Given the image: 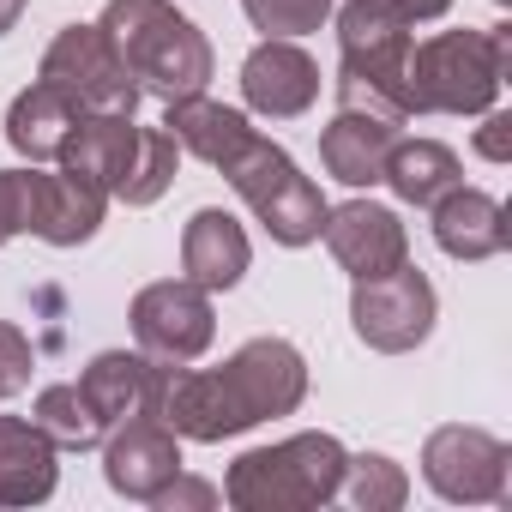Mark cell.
Instances as JSON below:
<instances>
[{
  "mask_svg": "<svg viewBox=\"0 0 512 512\" xmlns=\"http://www.w3.org/2000/svg\"><path fill=\"white\" fill-rule=\"evenodd\" d=\"M350 326L368 350L380 356H404L434 332V284L404 260L380 278H356L350 290Z\"/></svg>",
  "mask_w": 512,
  "mask_h": 512,
  "instance_id": "8",
  "label": "cell"
},
{
  "mask_svg": "<svg viewBox=\"0 0 512 512\" xmlns=\"http://www.w3.org/2000/svg\"><path fill=\"white\" fill-rule=\"evenodd\" d=\"M31 422L55 440V452H91V446H103V434H109V428L97 422V410L85 404L79 380H73V386H43Z\"/></svg>",
  "mask_w": 512,
  "mask_h": 512,
  "instance_id": "24",
  "label": "cell"
},
{
  "mask_svg": "<svg viewBox=\"0 0 512 512\" xmlns=\"http://www.w3.org/2000/svg\"><path fill=\"white\" fill-rule=\"evenodd\" d=\"M332 7L338 0H241L253 31H266V37H308L332 19Z\"/></svg>",
  "mask_w": 512,
  "mask_h": 512,
  "instance_id": "27",
  "label": "cell"
},
{
  "mask_svg": "<svg viewBox=\"0 0 512 512\" xmlns=\"http://www.w3.org/2000/svg\"><path fill=\"white\" fill-rule=\"evenodd\" d=\"M380 181H386L404 205H422V211H428L440 193H452V187L464 181V163H458V151L440 145V139H404V133H398V145H392Z\"/></svg>",
  "mask_w": 512,
  "mask_h": 512,
  "instance_id": "23",
  "label": "cell"
},
{
  "mask_svg": "<svg viewBox=\"0 0 512 512\" xmlns=\"http://www.w3.org/2000/svg\"><path fill=\"white\" fill-rule=\"evenodd\" d=\"M422 476L440 500L458 506H506L512 500V446L488 428H434L422 446Z\"/></svg>",
  "mask_w": 512,
  "mask_h": 512,
  "instance_id": "7",
  "label": "cell"
},
{
  "mask_svg": "<svg viewBox=\"0 0 512 512\" xmlns=\"http://www.w3.org/2000/svg\"><path fill=\"white\" fill-rule=\"evenodd\" d=\"M410 19L392 7V0H344L338 7V73H362V79H404L410 85Z\"/></svg>",
  "mask_w": 512,
  "mask_h": 512,
  "instance_id": "14",
  "label": "cell"
},
{
  "mask_svg": "<svg viewBox=\"0 0 512 512\" xmlns=\"http://www.w3.org/2000/svg\"><path fill=\"white\" fill-rule=\"evenodd\" d=\"M109 187L79 169H19V235H37L49 247H79L103 229Z\"/></svg>",
  "mask_w": 512,
  "mask_h": 512,
  "instance_id": "10",
  "label": "cell"
},
{
  "mask_svg": "<svg viewBox=\"0 0 512 512\" xmlns=\"http://www.w3.org/2000/svg\"><path fill=\"white\" fill-rule=\"evenodd\" d=\"M175 163H181V145L169 139V127H139V145L127 157V175L115 181V199L127 205H157L175 181Z\"/></svg>",
  "mask_w": 512,
  "mask_h": 512,
  "instance_id": "25",
  "label": "cell"
},
{
  "mask_svg": "<svg viewBox=\"0 0 512 512\" xmlns=\"http://www.w3.org/2000/svg\"><path fill=\"white\" fill-rule=\"evenodd\" d=\"M241 97L266 121H296L320 103V67L296 37H266L241 61Z\"/></svg>",
  "mask_w": 512,
  "mask_h": 512,
  "instance_id": "13",
  "label": "cell"
},
{
  "mask_svg": "<svg viewBox=\"0 0 512 512\" xmlns=\"http://www.w3.org/2000/svg\"><path fill=\"white\" fill-rule=\"evenodd\" d=\"M476 151H482L488 163H506V157H512V115L494 109V115L476 127Z\"/></svg>",
  "mask_w": 512,
  "mask_h": 512,
  "instance_id": "29",
  "label": "cell"
},
{
  "mask_svg": "<svg viewBox=\"0 0 512 512\" xmlns=\"http://www.w3.org/2000/svg\"><path fill=\"white\" fill-rule=\"evenodd\" d=\"M308 398V362L290 338H253L241 344L223 368H163L151 374V404L145 416H157L163 428H175L181 440H229L247 434L266 416H290Z\"/></svg>",
  "mask_w": 512,
  "mask_h": 512,
  "instance_id": "1",
  "label": "cell"
},
{
  "mask_svg": "<svg viewBox=\"0 0 512 512\" xmlns=\"http://www.w3.org/2000/svg\"><path fill=\"white\" fill-rule=\"evenodd\" d=\"M133 145H139L133 115H79V127H73V139L61 145L55 163H61V169H79V175H91V181H103L109 199H115V181L127 175Z\"/></svg>",
  "mask_w": 512,
  "mask_h": 512,
  "instance_id": "22",
  "label": "cell"
},
{
  "mask_svg": "<svg viewBox=\"0 0 512 512\" xmlns=\"http://www.w3.org/2000/svg\"><path fill=\"white\" fill-rule=\"evenodd\" d=\"M434 241L452 253V260H494V253H506L512 241V223H506V205L482 187H452L440 193L434 205Z\"/></svg>",
  "mask_w": 512,
  "mask_h": 512,
  "instance_id": "16",
  "label": "cell"
},
{
  "mask_svg": "<svg viewBox=\"0 0 512 512\" xmlns=\"http://www.w3.org/2000/svg\"><path fill=\"white\" fill-rule=\"evenodd\" d=\"M338 494H344L350 506H362V512H392V506H404L410 476H404L386 452H362V458H344Z\"/></svg>",
  "mask_w": 512,
  "mask_h": 512,
  "instance_id": "26",
  "label": "cell"
},
{
  "mask_svg": "<svg viewBox=\"0 0 512 512\" xmlns=\"http://www.w3.org/2000/svg\"><path fill=\"white\" fill-rule=\"evenodd\" d=\"M37 79L67 91L85 115H133L139 109V85H133L127 61L115 55V43L103 37V25H67L43 49Z\"/></svg>",
  "mask_w": 512,
  "mask_h": 512,
  "instance_id": "6",
  "label": "cell"
},
{
  "mask_svg": "<svg viewBox=\"0 0 512 512\" xmlns=\"http://www.w3.org/2000/svg\"><path fill=\"white\" fill-rule=\"evenodd\" d=\"M133 338L151 362L163 368H181V362H199L217 338V314H211V290H199L193 278H163V284H145L133 296Z\"/></svg>",
  "mask_w": 512,
  "mask_h": 512,
  "instance_id": "9",
  "label": "cell"
},
{
  "mask_svg": "<svg viewBox=\"0 0 512 512\" xmlns=\"http://www.w3.org/2000/svg\"><path fill=\"white\" fill-rule=\"evenodd\" d=\"M31 374H37V350H31V338H25L19 326L0 320V398H19V392L31 386Z\"/></svg>",
  "mask_w": 512,
  "mask_h": 512,
  "instance_id": "28",
  "label": "cell"
},
{
  "mask_svg": "<svg viewBox=\"0 0 512 512\" xmlns=\"http://www.w3.org/2000/svg\"><path fill=\"white\" fill-rule=\"evenodd\" d=\"M211 500H217V488H211V482L175 476V482H169V488H163V494H157L151 506H169V512H175V506H211Z\"/></svg>",
  "mask_w": 512,
  "mask_h": 512,
  "instance_id": "30",
  "label": "cell"
},
{
  "mask_svg": "<svg viewBox=\"0 0 512 512\" xmlns=\"http://www.w3.org/2000/svg\"><path fill=\"white\" fill-rule=\"evenodd\" d=\"M55 440L25 422V416H0V506H37L55 494Z\"/></svg>",
  "mask_w": 512,
  "mask_h": 512,
  "instance_id": "18",
  "label": "cell"
},
{
  "mask_svg": "<svg viewBox=\"0 0 512 512\" xmlns=\"http://www.w3.org/2000/svg\"><path fill=\"white\" fill-rule=\"evenodd\" d=\"M512 67V25L494 31H440L410 43V97L416 115H488Z\"/></svg>",
  "mask_w": 512,
  "mask_h": 512,
  "instance_id": "3",
  "label": "cell"
},
{
  "mask_svg": "<svg viewBox=\"0 0 512 512\" xmlns=\"http://www.w3.org/2000/svg\"><path fill=\"white\" fill-rule=\"evenodd\" d=\"M332 260L350 272V278H380L392 266L410 260V229L392 205H374V199H350V205H326V223H320Z\"/></svg>",
  "mask_w": 512,
  "mask_h": 512,
  "instance_id": "12",
  "label": "cell"
},
{
  "mask_svg": "<svg viewBox=\"0 0 512 512\" xmlns=\"http://www.w3.org/2000/svg\"><path fill=\"white\" fill-rule=\"evenodd\" d=\"M500 7H506V0H500Z\"/></svg>",
  "mask_w": 512,
  "mask_h": 512,
  "instance_id": "34",
  "label": "cell"
},
{
  "mask_svg": "<svg viewBox=\"0 0 512 512\" xmlns=\"http://www.w3.org/2000/svg\"><path fill=\"white\" fill-rule=\"evenodd\" d=\"M344 446L338 434H290L278 446H253L229 464L223 500L241 512H308L326 506L344 482Z\"/></svg>",
  "mask_w": 512,
  "mask_h": 512,
  "instance_id": "4",
  "label": "cell"
},
{
  "mask_svg": "<svg viewBox=\"0 0 512 512\" xmlns=\"http://www.w3.org/2000/svg\"><path fill=\"white\" fill-rule=\"evenodd\" d=\"M151 374H157V362H151L145 350H103V356H91V368L79 374V392H85V404L97 410V422L115 428V422H127V416H145V404H151Z\"/></svg>",
  "mask_w": 512,
  "mask_h": 512,
  "instance_id": "20",
  "label": "cell"
},
{
  "mask_svg": "<svg viewBox=\"0 0 512 512\" xmlns=\"http://www.w3.org/2000/svg\"><path fill=\"white\" fill-rule=\"evenodd\" d=\"M392 145H398V121H380V115H362V109H338L326 121V133H320V163L344 187H374L386 175Z\"/></svg>",
  "mask_w": 512,
  "mask_h": 512,
  "instance_id": "17",
  "label": "cell"
},
{
  "mask_svg": "<svg viewBox=\"0 0 512 512\" xmlns=\"http://www.w3.org/2000/svg\"><path fill=\"white\" fill-rule=\"evenodd\" d=\"M163 127H169V139H175L187 157H199V163H211V169L253 133L241 109L211 103L205 91H199V97H181V103H163Z\"/></svg>",
  "mask_w": 512,
  "mask_h": 512,
  "instance_id": "21",
  "label": "cell"
},
{
  "mask_svg": "<svg viewBox=\"0 0 512 512\" xmlns=\"http://www.w3.org/2000/svg\"><path fill=\"white\" fill-rule=\"evenodd\" d=\"M79 115H85V109H79L67 91H55L49 79H37V85L19 91L13 109H7V145H13L19 157H31V163H55L61 145L73 139Z\"/></svg>",
  "mask_w": 512,
  "mask_h": 512,
  "instance_id": "19",
  "label": "cell"
},
{
  "mask_svg": "<svg viewBox=\"0 0 512 512\" xmlns=\"http://www.w3.org/2000/svg\"><path fill=\"white\" fill-rule=\"evenodd\" d=\"M19 235V169H0V247Z\"/></svg>",
  "mask_w": 512,
  "mask_h": 512,
  "instance_id": "31",
  "label": "cell"
},
{
  "mask_svg": "<svg viewBox=\"0 0 512 512\" xmlns=\"http://www.w3.org/2000/svg\"><path fill=\"white\" fill-rule=\"evenodd\" d=\"M392 7H398L410 25H422V19H440V13L452 7V0H392Z\"/></svg>",
  "mask_w": 512,
  "mask_h": 512,
  "instance_id": "32",
  "label": "cell"
},
{
  "mask_svg": "<svg viewBox=\"0 0 512 512\" xmlns=\"http://www.w3.org/2000/svg\"><path fill=\"white\" fill-rule=\"evenodd\" d=\"M103 476L127 500H157L181 476V434L157 416H127L103 434Z\"/></svg>",
  "mask_w": 512,
  "mask_h": 512,
  "instance_id": "11",
  "label": "cell"
},
{
  "mask_svg": "<svg viewBox=\"0 0 512 512\" xmlns=\"http://www.w3.org/2000/svg\"><path fill=\"white\" fill-rule=\"evenodd\" d=\"M247 266H253V247H247V229L229 211L205 205V211L187 217V229H181V272L199 290H211V296L235 290L247 278Z\"/></svg>",
  "mask_w": 512,
  "mask_h": 512,
  "instance_id": "15",
  "label": "cell"
},
{
  "mask_svg": "<svg viewBox=\"0 0 512 512\" xmlns=\"http://www.w3.org/2000/svg\"><path fill=\"white\" fill-rule=\"evenodd\" d=\"M97 25L115 43V55L127 61L139 97L181 103V97L205 91V79H211V43L199 37V25L187 13L169 7V0H109Z\"/></svg>",
  "mask_w": 512,
  "mask_h": 512,
  "instance_id": "2",
  "label": "cell"
},
{
  "mask_svg": "<svg viewBox=\"0 0 512 512\" xmlns=\"http://www.w3.org/2000/svg\"><path fill=\"white\" fill-rule=\"evenodd\" d=\"M25 7H31V0H0V37L19 25V13H25Z\"/></svg>",
  "mask_w": 512,
  "mask_h": 512,
  "instance_id": "33",
  "label": "cell"
},
{
  "mask_svg": "<svg viewBox=\"0 0 512 512\" xmlns=\"http://www.w3.org/2000/svg\"><path fill=\"white\" fill-rule=\"evenodd\" d=\"M217 169H223L229 187L247 199V211L272 229V241H284V247H308V241H320V223H326V199H320V187H314V181L296 169V157H290L284 145H272L260 127H253V133H247Z\"/></svg>",
  "mask_w": 512,
  "mask_h": 512,
  "instance_id": "5",
  "label": "cell"
}]
</instances>
